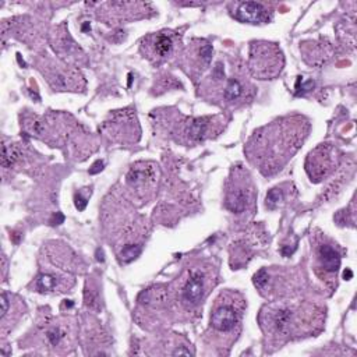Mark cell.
<instances>
[{
  "instance_id": "cell-1",
  "label": "cell",
  "mask_w": 357,
  "mask_h": 357,
  "mask_svg": "<svg viewBox=\"0 0 357 357\" xmlns=\"http://www.w3.org/2000/svg\"><path fill=\"white\" fill-rule=\"evenodd\" d=\"M308 131L307 119L301 116L282 117L257 130L247 142L244 152L264 176H272L291 159Z\"/></svg>"
},
{
  "instance_id": "cell-2",
  "label": "cell",
  "mask_w": 357,
  "mask_h": 357,
  "mask_svg": "<svg viewBox=\"0 0 357 357\" xmlns=\"http://www.w3.org/2000/svg\"><path fill=\"white\" fill-rule=\"evenodd\" d=\"M324 310L311 301H275L262 307L258 321L265 336L275 344L310 336L324 324Z\"/></svg>"
},
{
  "instance_id": "cell-3",
  "label": "cell",
  "mask_w": 357,
  "mask_h": 357,
  "mask_svg": "<svg viewBox=\"0 0 357 357\" xmlns=\"http://www.w3.org/2000/svg\"><path fill=\"white\" fill-rule=\"evenodd\" d=\"M204 98L209 102L219 100L226 106H238L251 100L254 96V86L245 77L240 67H233L230 74L225 70V63L219 60L213 67L211 74L201 81L199 86Z\"/></svg>"
},
{
  "instance_id": "cell-4",
  "label": "cell",
  "mask_w": 357,
  "mask_h": 357,
  "mask_svg": "<svg viewBox=\"0 0 357 357\" xmlns=\"http://www.w3.org/2000/svg\"><path fill=\"white\" fill-rule=\"evenodd\" d=\"M216 268L211 262L205 259L191 262L174 282L173 300L187 311L198 307L216 284Z\"/></svg>"
},
{
  "instance_id": "cell-5",
  "label": "cell",
  "mask_w": 357,
  "mask_h": 357,
  "mask_svg": "<svg viewBox=\"0 0 357 357\" xmlns=\"http://www.w3.org/2000/svg\"><path fill=\"white\" fill-rule=\"evenodd\" d=\"M245 300L238 291L225 290L213 301L209 318V335L215 339L225 337L226 342H233L240 331Z\"/></svg>"
},
{
  "instance_id": "cell-6",
  "label": "cell",
  "mask_w": 357,
  "mask_h": 357,
  "mask_svg": "<svg viewBox=\"0 0 357 357\" xmlns=\"http://www.w3.org/2000/svg\"><path fill=\"white\" fill-rule=\"evenodd\" d=\"M284 57L278 43L254 40L250 45L248 71L258 79H272L280 74Z\"/></svg>"
},
{
  "instance_id": "cell-7",
  "label": "cell",
  "mask_w": 357,
  "mask_h": 357,
  "mask_svg": "<svg viewBox=\"0 0 357 357\" xmlns=\"http://www.w3.org/2000/svg\"><path fill=\"white\" fill-rule=\"evenodd\" d=\"M223 126L225 121L220 116L185 117L178 114V120L173 123L170 134L181 144L194 145L218 135Z\"/></svg>"
},
{
  "instance_id": "cell-8",
  "label": "cell",
  "mask_w": 357,
  "mask_h": 357,
  "mask_svg": "<svg viewBox=\"0 0 357 357\" xmlns=\"http://www.w3.org/2000/svg\"><path fill=\"white\" fill-rule=\"evenodd\" d=\"M254 204V185L248 172L236 166L226 183L225 205L233 213H243Z\"/></svg>"
},
{
  "instance_id": "cell-9",
  "label": "cell",
  "mask_w": 357,
  "mask_h": 357,
  "mask_svg": "<svg viewBox=\"0 0 357 357\" xmlns=\"http://www.w3.org/2000/svg\"><path fill=\"white\" fill-rule=\"evenodd\" d=\"M159 169L152 162H137L134 163L127 176L126 185L134 199L144 202L151 201L155 194L158 184Z\"/></svg>"
},
{
  "instance_id": "cell-10",
  "label": "cell",
  "mask_w": 357,
  "mask_h": 357,
  "mask_svg": "<svg viewBox=\"0 0 357 357\" xmlns=\"http://www.w3.org/2000/svg\"><path fill=\"white\" fill-rule=\"evenodd\" d=\"M181 45V36L170 29H163L159 32H152L142 38L141 52L153 64H160L167 61L170 57L178 54V47Z\"/></svg>"
},
{
  "instance_id": "cell-11",
  "label": "cell",
  "mask_w": 357,
  "mask_h": 357,
  "mask_svg": "<svg viewBox=\"0 0 357 357\" xmlns=\"http://www.w3.org/2000/svg\"><path fill=\"white\" fill-rule=\"evenodd\" d=\"M339 153L332 144H321L312 149L305 159V172L311 181L318 183L333 173L337 166Z\"/></svg>"
},
{
  "instance_id": "cell-12",
  "label": "cell",
  "mask_w": 357,
  "mask_h": 357,
  "mask_svg": "<svg viewBox=\"0 0 357 357\" xmlns=\"http://www.w3.org/2000/svg\"><path fill=\"white\" fill-rule=\"evenodd\" d=\"M340 266V252L329 240L319 238L314 245V271L321 280L333 284Z\"/></svg>"
},
{
  "instance_id": "cell-13",
  "label": "cell",
  "mask_w": 357,
  "mask_h": 357,
  "mask_svg": "<svg viewBox=\"0 0 357 357\" xmlns=\"http://www.w3.org/2000/svg\"><path fill=\"white\" fill-rule=\"evenodd\" d=\"M212 45L205 39H194L181 53V66L184 71L194 79L211 66Z\"/></svg>"
},
{
  "instance_id": "cell-14",
  "label": "cell",
  "mask_w": 357,
  "mask_h": 357,
  "mask_svg": "<svg viewBox=\"0 0 357 357\" xmlns=\"http://www.w3.org/2000/svg\"><path fill=\"white\" fill-rule=\"evenodd\" d=\"M45 68H40L43 75L46 77L47 82L59 91H78L84 86L82 75L68 66H61L59 63L53 64L46 61Z\"/></svg>"
},
{
  "instance_id": "cell-15",
  "label": "cell",
  "mask_w": 357,
  "mask_h": 357,
  "mask_svg": "<svg viewBox=\"0 0 357 357\" xmlns=\"http://www.w3.org/2000/svg\"><path fill=\"white\" fill-rule=\"evenodd\" d=\"M109 128V135L119 142H135L139 135V128L137 119L132 113L127 110H120L116 114H113L112 121L106 123Z\"/></svg>"
},
{
  "instance_id": "cell-16",
  "label": "cell",
  "mask_w": 357,
  "mask_h": 357,
  "mask_svg": "<svg viewBox=\"0 0 357 357\" xmlns=\"http://www.w3.org/2000/svg\"><path fill=\"white\" fill-rule=\"evenodd\" d=\"M148 4L144 3H121V1H113V3H105L100 4L102 11L99 15L105 21H124V20H135L144 17V11L146 13Z\"/></svg>"
},
{
  "instance_id": "cell-17",
  "label": "cell",
  "mask_w": 357,
  "mask_h": 357,
  "mask_svg": "<svg viewBox=\"0 0 357 357\" xmlns=\"http://www.w3.org/2000/svg\"><path fill=\"white\" fill-rule=\"evenodd\" d=\"M45 342L52 349L66 347L73 337V325L67 318H56L47 321L43 326Z\"/></svg>"
},
{
  "instance_id": "cell-18",
  "label": "cell",
  "mask_w": 357,
  "mask_h": 357,
  "mask_svg": "<svg viewBox=\"0 0 357 357\" xmlns=\"http://www.w3.org/2000/svg\"><path fill=\"white\" fill-rule=\"evenodd\" d=\"M231 14L236 20L248 24H265L271 20V11L268 7L257 1L234 3Z\"/></svg>"
},
{
  "instance_id": "cell-19",
  "label": "cell",
  "mask_w": 357,
  "mask_h": 357,
  "mask_svg": "<svg viewBox=\"0 0 357 357\" xmlns=\"http://www.w3.org/2000/svg\"><path fill=\"white\" fill-rule=\"evenodd\" d=\"M74 280L67 276L57 275L54 272H42L35 280V289L40 293L49 291H66L73 286Z\"/></svg>"
},
{
  "instance_id": "cell-20",
  "label": "cell",
  "mask_w": 357,
  "mask_h": 357,
  "mask_svg": "<svg viewBox=\"0 0 357 357\" xmlns=\"http://www.w3.org/2000/svg\"><path fill=\"white\" fill-rule=\"evenodd\" d=\"M21 156V151L15 144H4L3 145V156H1V165L3 167H11V165L18 160Z\"/></svg>"
},
{
  "instance_id": "cell-21",
  "label": "cell",
  "mask_w": 357,
  "mask_h": 357,
  "mask_svg": "<svg viewBox=\"0 0 357 357\" xmlns=\"http://www.w3.org/2000/svg\"><path fill=\"white\" fill-rule=\"evenodd\" d=\"M283 188L282 187H273L268 194H266V198H265V205L271 209L276 208L282 201H283Z\"/></svg>"
},
{
  "instance_id": "cell-22",
  "label": "cell",
  "mask_w": 357,
  "mask_h": 357,
  "mask_svg": "<svg viewBox=\"0 0 357 357\" xmlns=\"http://www.w3.org/2000/svg\"><path fill=\"white\" fill-rule=\"evenodd\" d=\"M75 205H77V208H78L79 211H82V209L85 208V205H86V198L82 197L81 194H77V195H75Z\"/></svg>"
}]
</instances>
